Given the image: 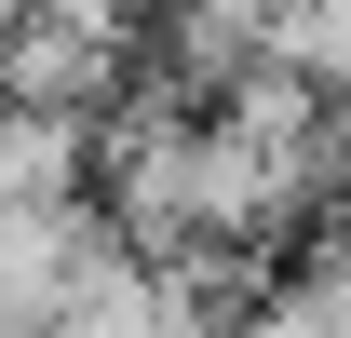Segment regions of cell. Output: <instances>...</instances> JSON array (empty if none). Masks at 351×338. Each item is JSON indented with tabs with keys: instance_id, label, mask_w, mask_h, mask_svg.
<instances>
[]
</instances>
